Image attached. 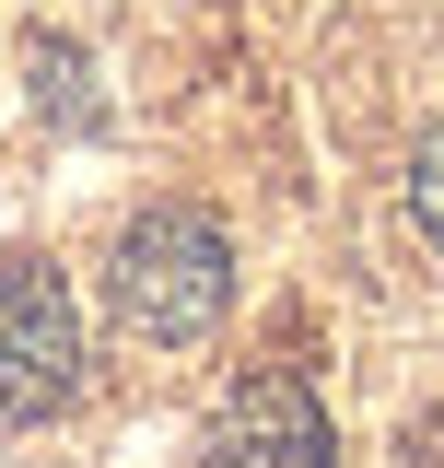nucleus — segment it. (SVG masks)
I'll list each match as a JSON object with an SVG mask.
<instances>
[{
	"instance_id": "obj_1",
	"label": "nucleus",
	"mask_w": 444,
	"mask_h": 468,
	"mask_svg": "<svg viewBox=\"0 0 444 468\" xmlns=\"http://www.w3.org/2000/svg\"><path fill=\"white\" fill-rule=\"evenodd\" d=\"M106 292H117V316L141 340L187 351V340H211L222 304H234V234L211 211H187V199H153V211H129V234H117Z\"/></svg>"
},
{
	"instance_id": "obj_3",
	"label": "nucleus",
	"mask_w": 444,
	"mask_h": 468,
	"mask_svg": "<svg viewBox=\"0 0 444 468\" xmlns=\"http://www.w3.org/2000/svg\"><path fill=\"white\" fill-rule=\"evenodd\" d=\"M211 468H339L328 410L304 399V375H246L211 421Z\"/></svg>"
},
{
	"instance_id": "obj_2",
	"label": "nucleus",
	"mask_w": 444,
	"mask_h": 468,
	"mask_svg": "<svg viewBox=\"0 0 444 468\" xmlns=\"http://www.w3.org/2000/svg\"><path fill=\"white\" fill-rule=\"evenodd\" d=\"M82 399V304L48 258H0V421H48Z\"/></svg>"
},
{
	"instance_id": "obj_4",
	"label": "nucleus",
	"mask_w": 444,
	"mask_h": 468,
	"mask_svg": "<svg viewBox=\"0 0 444 468\" xmlns=\"http://www.w3.org/2000/svg\"><path fill=\"white\" fill-rule=\"evenodd\" d=\"M409 223L444 246V129H421V153H409Z\"/></svg>"
}]
</instances>
